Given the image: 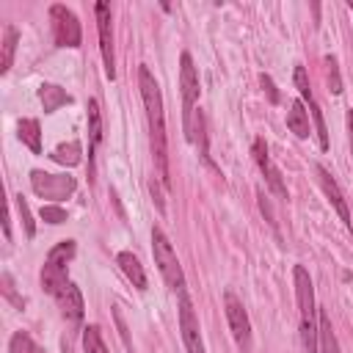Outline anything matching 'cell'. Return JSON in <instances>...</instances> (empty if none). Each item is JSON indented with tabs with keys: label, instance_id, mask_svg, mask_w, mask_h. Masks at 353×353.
<instances>
[{
	"label": "cell",
	"instance_id": "obj_1",
	"mask_svg": "<svg viewBox=\"0 0 353 353\" xmlns=\"http://www.w3.org/2000/svg\"><path fill=\"white\" fill-rule=\"evenodd\" d=\"M138 85H141V99L146 108V121H149V141H152V157L157 168V179L168 185V146H165V113H163V94L149 72V66L138 69Z\"/></svg>",
	"mask_w": 353,
	"mask_h": 353
},
{
	"label": "cell",
	"instance_id": "obj_2",
	"mask_svg": "<svg viewBox=\"0 0 353 353\" xmlns=\"http://www.w3.org/2000/svg\"><path fill=\"white\" fill-rule=\"evenodd\" d=\"M292 279H295V301H298V314H301L303 353H320V323H317V303H314L312 276L306 273L303 265H295Z\"/></svg>",
	"mask_w": 353,
	"mask_h": 353
},
{
	"label": "cell",
	"instance_id": "obj_3",
	"mask_svg": "<svg viewBox=\"0 0 353 353\" xmlns=\"http://www.w3.org/2000/svg\"><path fill=\"white\" fill-rule=\"evenodd\" d=\"M152 256H154V265H157V270L163 273V279H165V284L171 287V290H176V292H182L185 290V276H182V265H179V259H176V251H174V245H171V240L163 234V229H152Z\"/></svg>",
	"mask_w": 353,
	"mask_h": 353
},
{
	"label": "cell",
	"instance_id": "obj_4",
	"mask_svg": "<svg viewBox=\"0 0 353 353\" xmlns=\"http://www.w3.org/2000/svg\"><path fill=\"white\" fill-rule=\"evenodd\" d=\"M72 256H74V240H61V243L50 251V256H47V262H44V268H41V287H44V292L58 295V292L69 284V279H66V265H69Z\"/></svg>",
	"mask_w": 353,
	"mask_h": 353
},
{
	"label": "cell",
	"instance_id": "obj_5",
	"mask_svg": "<svg viewBox=\"0 0 353 353\" xmlns=\"http://www.w3.org/2000/svg\"><path fill=\"white\" fill-rule=\"evenodd\" d=\"M179 88H182V124H185V135L190 138L193 130V119H196V102H199V74L193 66L190 52H182L179 58Z\"/></svg>",
	"mask_w": 353,
	"mask_h": 353
},
{
	"label": "cell",
	"instance_id": "obj_6",
	"mask_svg": "<svg viewBox=\"0 0 353 353\" xmlns=\"http://www.w3.org/2000/svg\"><path fill=\"white\" fill-rule=\"evenodd\" d=\"M223 309H226V320H229V328H232V336L240 347V353H251V323H248V314H245V306L243 301L234 295V292H223Z\"/></svg>",
	"mask_w": 353,
	"mask_h": 353
},
{
	"label": "cell",
	"instance_id": "obj_7",
	"mask_svg": "<svg viewBox=\"0 0 353 353\" xmlns=\"http://www.w3.org/2000/svg\"><path fill=\"white\" fill-rule=\"evenodd\" d=\"M50 19H52V36L58 47H80L83 33H80V22L74 17V11H69L66 6H52L50 8Z\"/></svg>",
	"mask_w": 353,
	"mask_h": 353
},
{
	"label": "cell",
	"instance_id": "obj_8",
	"mask_svg": "<svg viewBox=\"0 0 353 353\" xmlns=\"http://www.w3.org/2000/svg\"><path fill=\"white\" fill-rule=\"evenodd\" d=\"M30 185H33L36 196L52 199V201H61L74 193V176H69V174L61 176V174H47V171H30Z\"/></svg>",
	"mask_w": 353,
	"mask_h": 353
},
{
	"label": "cell",
	"instance_id": "obj_9",
	"mask_svg": "<svg viewBox=\"0 0 353 353\" xmlns=\"http://www.w3.org/2000/svg\"><path fill=\"white\" fill-rule=\"evenodd\" d=\"M179 331H182V342L188 353H207L204 342H201V328H199V317L193 312V303L188 298V292H179Z\"/></svg>",
	"mask_w": 353,
	"mask_h": 353
},
{
	"label": "cell",
	"instance_id": "obj_10",
	"mask_svg": "<svg viewBox=\"0 0 353 353\" xmlns=\"http://www.w3.org/2000/svg\"><path fill=\"white\" fill-rule=\"evenodd\" d=\"M97 28H99V52H102V63H105V74L113 80L116 77V61H113V28H110V6L108 3H97Z\"/></svg>",
	"mask_w": 353,
	"mask_h": 353
},
{
	"label": "cell",
	"instance_id": "obj_11",
	"mask_svg": "<svg viewBox=\"0 0 353 353\" xmlns=\"http://www.w3.org/2000/svg\"><path fill=\"white\" fill-rule=\"evenodd\" d=\"M254 157H256L259 171L265 174L268 188H270L279 199H287V185H284V179H281V171L273 165V160H270V154H268V143H265V138H256V141H254Z\"/></svg>",
	"mask_w": 353,
	"mask_h": 353
},
{
	"label": "cell",
	"instance_id": "obj_12",
	"mask_svg": "<svg viewBox=\"0 0 353 353\" xmlns=\"http://www.w3.org/2000/svg\"><path fill=\"white\" fill-rule=\"evenodd\" d=\"M317 176H320V185H323L325 196L331 199L334 210H336V212H339V218L345 221V226H353V221H350V210H347V201H345V196H342V190H339L336 179H334V176L328 174V168H323V165H317Z\"/></svg>",
	"mask_w": 353,
	"mask_h": 353
},
{
	"label": "cell",
	"instance_id": "obj_13",
	"mask_svg": "<svg viewBox=\"0 0 353 353\" xmlns=\"http://www.w3.org/2000/svg\"><path fill=\"white\" fill-rule=\"evenodd\" d=\"M55 301H58V306H61V312H63V317H69L72 323H77L80 317H83V295H80V290L69 281L58 295H55Z\"/></svg>",
	"mask_w": 353,
	"mask_h": 353
},
{
	"label": "cell",
	"instance_id": "obj_14",
	"mask_svg": "<svg viewBox=\"0 0 353 353\" xmlns=\"http://www.w3.org/2000/svg\"><path fill=\"white\" fill-rule=\"evenodd\" d=\"M88 171H94V152L102 141V119H99V105L97 99H88Z\"/></svg>",
	"mask_w": 353,
	"mask_h": 353
},
{
	"label": "cell",
	"instance_id": "obj_15",
	"mask_svg": "<svg viewBox=\"0 0 353 353\" xmlns=\"http://www.w3.org/2000/svg\"><path fill=\"white\" fill-rule=\"evenodd\" d=\"M116 262H119L121 273H124V276L132 281V287L146 290V273H143V265L138 262V256H135L132 251H121V254L116 256Z\"/></svg>",
	"mask_w": 353,
	"mask_h": 353
},
{
	"label": "cell",
	"instance_id": "obj_16",
	"mask_svg": "<svg viewBox=\"0 0 353 353\" xmlns=\"http://www.w3.org/2000/svg\"><path fill=\"white\" fill-rule=\"evenodd\" d=\"M287 127L298 135V138H309V110L303 108V99H292L290 110H287Z\"/></svg>",
	"mask_w": 353,
	"mask_h": 353
},
{
	"label": "cell",
	"instance_id": "obj_17",
	"mask_svg": "<svg viewBox=\"0 0 353 353\" xmlns=\"http://www.w3.org/2000/svg\"><path fill=\"white\" fill-rule=\"evenodd\" d=\"M39 99H41V105H44V113H55L61 105H69V102H72V97H69L63 88L52 85V83H44V85L39 88Z\"/></svg>",
	"mask_w": 353,
	"mask_h": 353
},
{
	"label": "cell",
	"instance_id": "obj_18",
	"mask_svg": "<svg viewBox=\"0 0 353 353\" xmlns=\"http://www.w3.org/2000/svg\"><path fill=\"white\" fill-rule=\"evenodd\" d=\"M317 323H320V353H342L325 309H317Z\"/></svg>",
	"mask_w": 353,
	"mask_h": 353
},
{
	"label": "cell",
	"instance_id": "obj_19",
	"mask_svg": "<svg viewBox=\"0 0 353 353\" xmlns=\"http://www.w3.org/2000/svg\"><path fill=\"white\" fill-rule=\"evenodd\" d=\"M19 141L33 154H41V130H39V121L36 119H22L19 121Z\"/></svg>",
	"mask_w": 353,
	"mask_h": 353
},
{
	"label": "cell",
	"instance_id": "obj_20",
	"mask_svg": "<svg viewBox=\"0 0 353 353\" xmlns=\"http://www.w3.org/2000/svg\"><path fill=\"white\" fill-rule=\"evenodd\" d=\"M17 41H19V30L17 25H6L3 30V61H0V72L6 74L14 63V50H17Z\"/></svg>",
	"mask_w": 353,
	"mask_h": 353
},
{
	"label": "cell",
	"instance_id": "obj_21",
	"mask_svg": "<svg viewBox=\"0 0 353 353\" xmlns=\"http://www.w3.org/2000/svg\"><path fill=\"white\" fill-rule=\"evenodd\" d=\"M83 149H80V143L77 141H69V143H61V146H55V152H52V160L55 163H61V165H77L83 157Z\"/></svg>",
	"mask_w": 353,
	"mask_h": 353
},
{
	"label": "cell",
	"instance_id": "obj_22",
	"mask_svg": "<svg viewBox=\"0 0 353 353\" xmlns=\"http://www.w3.org/2000/svg\"><path fill=\"white\" fill-rule=\"evenodd\" d=\"M8 353H47V350H44L41 345H36L30 334L17 331V334H11V339H8Z\"/></svg>",
	"mask_w": 353,
	"mask_h": 353
},
{
	"label": "cell",
	"instance_id": "obj_23",
	"mask_svg": "<svg viewBox=\"0 0 353 353\" xmlns=\"http://www.w3.org/2000/svg\"><path fill=\"white\" fill-rule=\"evenodd\" d=\"M83 353H108V347H105L102 334H99L97 325L83 328Z\"/></svg>",
	"mask_w": 353,
	"mask_h": 353
},
{
	"label": "cell",
	"instance_id": "obj_24",
	"mask_svg": "<svg viewBox=\"0 0 353 353\" xmlns=\"http://www.w3.org/2000/svg\"><path fill=\"white\" fill-rule=\"evenodd\" d=\"M309 113H312V119H314V132H317V143H320V149H323V152H328V130H325L323 113H320V108H317V102H314V99H309Z\"/></svg>",
	"mask_w": 353,
	"mask_h": 353
},
{
	"label": "cell",
	"instance_id": "obj_25",
	"mask_svg": "<svg viewBox=\"0 0 353 353\" xmlns=\"http://www.w3.org/2000/svg\"><path fill=\"white\" fill-rule=\"evenodd\" d=\"M325 72H328V88L334 94H342V77H339V63L334 55H325Z\"/></svg>",
	"mask_w": 353,
	"mask_h": 353
},
{
	"label": "cell",
	"instance_id": "obj_26",
	"mask_svg": "<svg viewBox=\"0 0 353 353\" xmlns=\"http://www.w3.org/2000/svg\"><path fill=\"white\" fill-rule=\"evenodd\" d=\"M295 88H298V94H301L303 102L314 99V94H312V83H309V74H306L303 66H295Z\"/></svg>",
	"mask_w": 353,
	"mask_h": 353
},
{
	"label": "cell",
	"instance_id": "obj_27",
	"mask_svg": "<svg viewBox=\"0 0 353 353\" xmlns=\"http://www.w3.org/2000/svg\"><path fill=\"white\" fill-rule=\"evenodd\" d=\"M17 199V210H19V218H22V226H25V234L28 237H33L36 234V223H33V218H30V210H28V201L22 199V193L19 196H14Z\"/></svg>",
	"mask_w": 353,
	"mask_h": 353
},
{
	"label": "cell",
	"instance_id": "obj_28",
	"mask_svg": "<svg viewBox=\"0 0 353 353\" xmlns=\"http://www.w3.org/2000/svg\"><path fill=\"white\" fill-rule=\"evenodd\" d=\"M39 215H41V221H47V223H63V221H66V210L58 207V204H41Z\"/></svg>",
	"mask_w": 353,
	"mask_h": 353
},
{
	"label": "cell",
	"instance_id": "obj_29",
	"mask_svg": "<svg viewBox=\"0 0 353 353\" xmlns=\"http://www.w3.org/2000/svg\"><path fill=\"white\" fill-rule=\"evenodd\" d=\"M3 295L17 306V309H22L25 306V301L17 295V290H14V279H11V273H3Z\"/></svg>",
	"mask_w": 353,
	"mask_h": 353
},
{
	"label": "cell",
	"instance_id": "obj_30",
	"mask_svg": "<svg viewBox=\"0 0 353 353\" xmlns=\"http://www.w3.org/2000/svg\"><path fill=\"white\" fill-rule=\"evenodd\" d=\"M160 179H157V174L149 179V190H152V196H154V204H157V210L160 212H165V199H163V193H160V185H157Z\"/></svg>",
	"mask_w": 353,
	"mask_h": 353
},
{
	"label": "cell",
	"instance_id": "obj_31",
	"mask_svg": "<svg viewBox=\"0 0 353 353\" xmlns=\"http://www.w3.org/2000/svg\"><path fill=\"white\" fill-rule=\"evenodd\" d=\"M262 85H265V91H268L270 102H279V94H276V88H273V80H270L268 74H262Z\"/></svg>",
	"mask_w": 353,
	"mask_h": 353
},
{
	"label": "cell",
	"instance_id": "obj_32",
	"mask_svg": "<svg viewBox=\"0 0 353 353\" xmlns=\"http://www.w3.org/2000/svg\"><path fill=\"white\" fill-rule=\"evenodd\" d=\"M347 132H350V149H353V108L347 110Z\"/></svg>",
	"mask_w": 353,
	"mask_h": 353
},
{
	"label": "cell",
	"instance_id": "obj_33",
	"mask_svg": "<svg viewBox=\"0 0 353 353\" xmlns=\"http://www.w3.org/2000/svg\"><path fill=\"white\" fill-rule=\"evenodd\" d=\"M61 350H63V353H72V345H69V339H66V336L61 339Z\"/></svg>",
	"mask_w": 353,
	"mask_h": 353
},
{
	"label": "cell",
	"instance_id": "obj_34",
	"mask_svg": "<svg viewBox=\"0 0 353 353\" xmlns=\"http://www.w3.org/2000/svg\"><path fill=\"white\" fill-rule=\"evenodd\" d=\"M347 8H350V11H353V0H350V3H347Z\"/></svg>",
	"mask_w": 353,
	"mask_h": 353
}]
</instances>
